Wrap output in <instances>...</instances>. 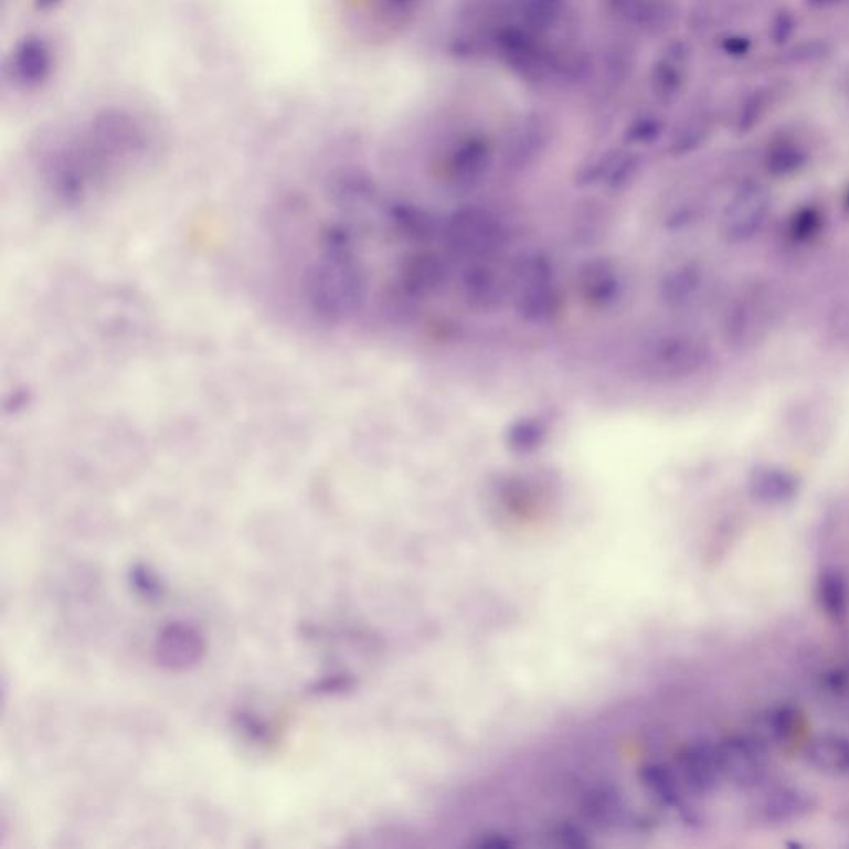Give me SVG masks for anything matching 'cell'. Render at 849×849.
I'll return each instance as SVG.
<instances>
[{
	"mask_svg": "<svg viewBox=\"0 0 849 849\" xmlns=\"http://www.w3.org/2000/svg\"><path fill=\"white\" fill-rule=\"evenodd\" d=\"M153 150L155 135L144 118L105 110L44 145L35 158V178L54 206L84 210L115 193Z\"/></svg>",
	"mask_w": 849,
	"mask_h": 849,
	"instance_id": "1",
	"label": "cell"
},
{
	"mask_svg": "<svg viewBox=\"0 0 849 849\" xmlns=\"http://www.w3.org/2000/svg\"><path fill=\"white\" fill-rule=\"evenodd\" d=\"M511 296L514 310L530 326H548L560 316L563 297L558 286L553 261L531 251L517 261L511 274Z\"/></svg>",
	"mask_w": 849,
	"mask_h": 849,
	"instance_id": "2",
	"label": "cell"
},
{
	"mask_svg": "<svg viewBox=\"0 0 849 849\" xmlns=\"http://www.w3.org/2000/svg\"><path fill=\"white\" fill-rule=\"evenodd\" d=\"M712 359L709 342L690 330L657 333L640 352V370L657 382H682L699 375Z\"/></svg>",
	"mask_w": 849,
	"mask_h": 849,
	"instance_id": "3",
	"label": "cell"
},
{
	"mask_svg": "<svg viewBox=\"0 0 849 849\" xmlns=\"http://www.w3.org/2000/svg\"><path fill=\"white\" fill-rule=\"evenodd\" d=\"M779 319L778 296L766 283H753L733 297L722 320V336L733 350L758 349Z\"/></svg>",
	"mask_w": 849,
	"mask_h": 849,
	"instance_id": "4",
	"label": "cell"
},
{
	"mask_svg": "<svg viewBox=\"0 0 849 849\" xmlns=\"http://www.w3.org/2000/svg\"><path fill=\"white\" fill-rule=\"evenodd\" d=\"M445 250L468 264L488 261L503 247L507 230L497 213L478 204L458 208L442 226Z\"/></svg>",
	"mask_w": 849,
	"mask_h": 849,
	"instance_id": "5",
	"label": "cell"
},
{
	"mask_svg": "<svg viewBox=\"0 0 849 849\" xmlns=\"http://www.w3.org/2000/svg\"><path fill=\"white\" fill-rule=\"evenodd\" d=\"M772 210V193L765 184L755 180L742 181L720 214V236L732 246L752 243L765 230Z\"/></svg>",
	"mask_w": 849,
	"mask_h": 849,
	"instance_id": "6",
	"label": "cell"
},
{
	"mask_svg": "<svg viewBox=\"0 0 849 849\" xmlns=\"http://www.w3.org/2000/svg\"><path fill=\"white\" fill-rule=\"evenodd\" d=\"M494 41L498 54L518 77L527 82L553 77V52L541 44L537 32L523 24L501 25Z\"/></svg>",
	"mask_w": 849,
	"mask_h": 849,
	"instance_id": "7",
	"label": "cell"
},
{
	"mask_svg": "<svg viewBox=\"0 0 849 849\" xmlns=\"http://www.w3.org/2000/svg\"><path fill=\"white\" fill-rule=\"evenodd\" d=\"M450 279V267L442 254L431 250L406 253L395 267V287L408 299H432Z\"/></svg>",
	"mask_w": 849,
	"mask_h": 849,
	"instance_id": "8",
	"label": "cell"
},
{
	"mask_svg": "<svg viewBox=\"0 0 849 849\" xmlns=\"http://www.w3.org/2000/svg\"><path fill=\"white\" fill-rule=\"evenodd\" d=\"M576 289L584 306L593 310H609L623 299L626 280L616 261L596 256L581 264Z\"/></svg>",
	"mask_w": 849,
	"mask_h": 849,
	"instance_id": "9",
	"label": "cell"
},
{
	"mask_svg": "<svg viewBox=\"0 0 849 849\" xmlns=\"http://www.w3.org/2000/svg\"><path fill=\"white\" fill-rule=\"evenodd\" d=\"M494 165V145L485 135H468L457 141L447 160L445 178L458 190H475L484 183Z\"/></svg>",
	"mask_w": 849,
	"mask_h": 849,
	"instance_id": "10",
	"label": "cell"
},
{
	"mask_svg": "<svg viewBox=\"0 0 849 849\" xmlns=\"http://www.w3.org/2000/svg\"><path fill=\"white\" fill-rule=\"evenodd\" d=\"M460 290L468 309L477 314H494L507 303L511 286L497 267L487 261H478L465 267Z\"/></svg>",
	"mask_w": 849,
	"mask_h": 849,
	"instance_id": "11",
	"label": "cell"
},
{
	"mask_svg": "<svg viewBox=\"0 0 849 849\" xmlns=\"http://www.w3.org/2000/svg\"><path fill=\"white\" fill-rule=\"evenodd\" d=\"M553 130L543 115H528L517 125L503 150V167L511 173H523L538 163L546 153Z\"/></svg>",
	"mask_w": 849,
	"mask_h": 849,
	"instance_id": "12",
	"label": "cell"
},
{
	"mask_svg": "<svg viewBox=\"0 0 849 849\" xmlns=\"http://www.w3.org/2000/svg\"><path fill=\"white\" fill-rule=\"evenodd\" d=\"M52 45L41 35H29L19 42L9 57V75L22 88H39L54 72Z\"/></svg>",
	"mask_w": 849,
	"mask_h": 849,
	"instance_id": "13",
	"label": "cell"
},
{
	"mask_svg": "<svg viewBox=\"0 0 849 849\" xmlns=\"http://www.w3.org/2000/svg\"><path fill=\"white\" fill-rule=\"evenodd\" d=\"M640 168L639 155L629 150L607 151L581 168L576 177L580 187H601L619 191L629 187Z\"/></svg>",
	"mask_w": 849,
	"mask_h": 849,
	"instance_id": "14",
	"label": "cell"
},
{
	"mask_svg": "<svg viewBox=\"0 0 849 849\" xmlns=\"http://www.w3.org/2000/svg\"><path fill=\"white\" fill-rule=\"evenodd\" d=\"M709 283L705 267L697 261H686L670 267L659 283L660 303L670 310H683L699 300Z\"/></svg>",
	"mask_w": 849,
	"mask_h": 849,
	"instance_id": "15",
	"label": "cell"
},
{
	"mask_svg": "<svg viewBox=\"0 0 849 849\" xmlns=\"http://www.w3.org/2000/svg\"><path fill=\"white\" fill-rule=\"evenodd\" d=\"M383 220L393 233L413 243H431L442 236V226L434 213L410 201L393 200L383 204Z\"/></svg>",
	"mask_w": 849,
	"mask_h": 849,
	"instance_id": "16",
	"label": "cell"
},
{
	"mask_svg": "<svg viewBox=\"0 0 849 849\" xmlns=\"http://www.w3.org/2000/svg\"><path fill=\"white\" fill-rule=\"evenodd\" d=\"M746 490H749L752 500L762 505L779 507V505L792 503L798 497L802 481L788 468L779 467V465L760 464L750 471Z\"/></svg>",
	"mask_w": 849,
	"mask_h": 849,
	"instance_id": "17",
	"label": "cell"
},
{
	"mask_svg": "<svg viewBox=\"0 0 849 849\" xmlns=\"http://www.w3.org/2000/svg\"><path fill=\"white\" fill-rule=\"evenodd\" d=\"M689 49L683 42L667 45L650 72V91L662 105H672L686 85Z\"/></svg>",
	"mask_w": 849,
	"mask_h": 849,
	"instance_id": "18",
	"label": "cell"
},
{
	"mask_svg": "<svg viewBox=\"0 0 849 849\" xmlns=\"http://www.w3.org/2000/svg\"><path fill=\"white\" fill-rule=\"evenodd\" d=\"M606 6L617 21L643 31H662L672 19L666 0H606Z\"/></svg>",
	"mask_w": 849,
	"mask_h": 849,
	"instance_id": "19",
	"label": "cell"
},
{
	"mask_svg": "<svg viewBox=\"0 0 849 849\" xmlns=\"http://www.w3.org/2000/svg\"><path fill=\"white\" fill-rule=\"evenodd\" d=\"M828 224V213L821 204L806 201L798 204L786 217L783 233L786 243L793 247H806L815 244Z\"/></svg>",
	"mask_w": 849,
	"mask_h": 849,
	"instance_id": "20",
	"label": "cell"
},
{
	"mask_svg": "<svg viewBox=\"0 0 849 849\" xmlns=\"http://www.w3.org/2000/svg\"><path fill=\"white\" fill-rule=\"evenodd\" d=\"M550 434V422L538 413H530L510 422L503 435L505 447L518 457H527L541 450Z\"/></svg>",
	"mask_w": 849,
	"mask_h": 849,
	"instance_id": "21",
	"label": "cell"
},
{
	"mask_svg": "<svg viewBox=\"0 0 849 849\" xmlns=\"http://www.w3.org/2000/svg\"><path fill=\"white\" fill-rule=\"evenodd\" d=\"M809 161V151L802 141L782 137L773 140L763 155V168L773 178H792L802 173Z\"/></svg>",
	"mask_w": 849,
	"mask_h": 849,
	"instance_id": "22",
	"label": "cell"
},
{
	"mask_svg": "<svg viewBox=\"0 0 849 849\" xmlns=\"http://www.w3.org/2000/svg\"><path fill=\"white\" fill-rule=\"evenodd\" d=\"M566 0H517L520 24L541 34L550 31L564 14Z\"/></svg>",
	"mask_w": 849,
	"mask_h": 849,
	"instance_id": "23",
	"label": "cell"
},
{
	"mask_svg": "<svg viewBox=\"0 0 849 849\" xmlns=\"http://www.w3.org/2000/svg\"><path fill=\"white\" fill-rule=\"evenodd\" d=\"M710 134L709 120L703 115H693L673 135L669 151L673 157H683L699 150Z\"/></svg>",
	"mask_w": 849,
	"mask_h": 849,
	"instance_id": "24",
	"label": "cell"
},
{
	"mask_svg": "<svg viewBox=\"0 0 849 849\" xmlns=\"http://www.w3.org/2000/svg\"><path fill=\"white\" fill-rule=\"evenodd\" d=\"M770 97L768 92L756 91L750 94L749 97L740 105L739 114H736L735 130L739 135H746L758 127L760 121L768 110Z\"/></svg>",
	"mask_w": 849,
	"mask_h": 849,
	"instance_id": "25",
	"label": "cell"
},
{
	"mask_svg": "<svg viewBox=\"0 0 849 849\" xmlns=\"http://www.w3.org/2000/svg\"><path fill=\"white\" fill-rule=\"evenodd\" d=\"M664 121L656 115H643L627 127L624 140L629 145H650L662 135Z\"/></svg>",
	"mask_w": 849,
	"mask_h": 849,
	"instance_id": "26",
	"label": "cell"
},
{
	"mask_svg": "<svg viewBox=\"0 0 849 849\" xmlns=\"http://www.w3.org/2000/svg\"><path fill=\"white\" fill-rule=\"evenodd\" d=\"M795 31V15L783 9V11L776 12V14L773 15L772 22H770V41L775 45H785L786 42L792 41Z\"/></svg>",
	"mask_w": 849,
	"mask_h": 849,
	"instance_id": "27",
	"label": "cell"
},
{
	"mask_svg": "<svg viewBox=\"0 0 849 849\" xmlns=\"http://www.w3.org/2000/svg\"><path fill=\"white\" fill-rule=\"evenodd\" d=\"M722 51L730 57H745L752 51V42L742 35H730L722 41Z\"/></svg>",
	"mask_w": 849,
	"mask_h": 849,
	"instance_id": "28",
	"label": "cell"
},
{
	"mask_svg": "<svg viewBox=\"0 0 849 849\" xmlns=\"http://www.w3.org/2000/svg\"><path fill=\"white\" fill-rule=\"evenodd\" d=\"M379 4L392 14H402L413 8L415 0H379Z\"/></svg>",
	"mask_w": 849,
	"mask_h": 849,
	"instance_id": "29",
	"label": "cell"
},
{
	"mask_svg": "<svg viewBox=\"0 0 849 849\" xmlns=\"http://www.w3.org/2000/svg\"><path fill=\"white\" fill-rule=\"evenodd\" d=\"M839 2H842V0H808V4L813 6V8H832V6H838Z\"/></svg>",
	"mask_w": 849,
	"mask_h": 849,
	"instance_id": "30",
	"label": "cell"
},
{
	"mask_svg": "<svg viewBox=\"0 0 849 849\" xmlns=\"http://www.w3.org/2000/svg\"><path fill=\"white\" fill-rule=\"evenodd\" d=\"M842 208H845L846 213L849 214V188L848 191H846L845 200H842Z\"/></svg>",
	"mask_w": 849,
	"mask_h": 849,
	"instance_id": "31",
	"label": "cell"
}]
</instances>
